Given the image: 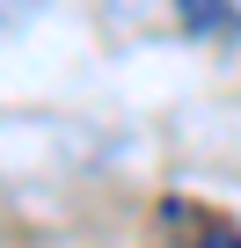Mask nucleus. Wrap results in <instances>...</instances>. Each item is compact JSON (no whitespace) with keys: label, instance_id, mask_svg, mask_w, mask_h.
Wrapping results in <instances>:
<instances>
[{"label":"nucleus","instance_id":"2","mask_svg":"<svg viewBox=\"0 0 241 248\" xmlns=\"http://www.w3.org/2000/svg\"><path fill=\"white\" fill-rule=\"evenodd\" d=\"M197 248H241V233H205Z\"/></svg>","mask_w":241,"mask_h":248},{"label":"nucleus","instance_id":"1","mask_svg":"<svg viewBox=\"0 0 241 248\" xmlns=\"http://www.w3.org/2000/svg\"><path fill=\"white\" fill-rule=\"evenodd\" d=\"M139 37H241V0H102Z\"/></svg>","mask_w":241,"mask_h":248}]
</instances>
